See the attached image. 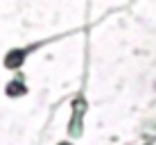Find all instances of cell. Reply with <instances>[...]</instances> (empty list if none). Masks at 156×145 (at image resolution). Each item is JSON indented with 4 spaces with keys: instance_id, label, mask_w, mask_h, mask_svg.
<instances>
[{
    "instance_id": "1",
    "label": "cell",
    "mask_w": 156,
    "mask_h": 145,
    "mask_svg": "<svg viewBox=\"0 0 156 145\" xmlns=\"http://www.w3.org/2000/svg\"><path fill=\"white\" fill-rule=\"evenodd\" d=\"M48 41H36V43H27V45H20V48H9L5 52V59H2V66L7 71H20L25 66V61L30 59V55H34L36 50H41Z\"/></svg>"
},
{
    "instance_id": "2",
    "label": "cell",
    "mask_w": 156,
    "mask_h": 145,
    "mask_svg": "<svg viewBox=\"0 0 156 145\" xmlns=\"http://www.w3.org/2000/svg\"><path fill=\"white\" fill-rule=\"evenodd\" d=\"M27 91H30V89H27L23 75H20L18 71H16V77H14V79H9V82L5 84V95H7V98H12V100L25 98V95H27Z\"/></svg>"
},
{
    "instance_id": "3",
    "label": "cell",
    "mask_w": 156,
    "mask_h": 145,
    "mask_svg": "<svg viewBox=\"0 0 156 145\" xmlns=\"http://www.w3.org/2000/svg\"><path fill=\"white\" fill-rule=\"evenodd\" d=\"M57 145H73V143H68V141H61V143H57Z\"/></svg>"
}]
</instances>
